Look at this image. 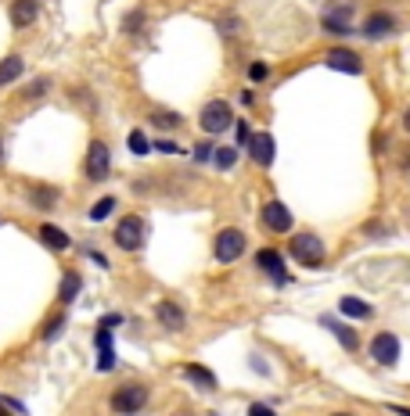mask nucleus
Segmentation results:
<instances>
[{"instance_id": "obj_1", "label": "nucleus", "mask_w": 410, "mask_h": 416, "mask_svg": "<svg viewBox=\"0 0 410 416\" xmlns=\"http://www.w3.org/2000/svg\"><path fill=\"white\" fill-rule=\"evenodd\" d=\"M288 251H292V259H295L299 266H306V269H321L324 255H327L324 241H321L317 233H310V230L295 233V237H292V244H288Z\"/></svg>"}, {"instance_id": "obj_2", "label": "nucleus", "mask_w": 410, "mask_h": 416, "mask_svg": "<svg viewBox=\"0 0 410 416\" xmlns=\"http://www.w3.org/2000/svg\"><path fill=\"white\" fill-rule=\"evenodd\" d=\"M108 406H112V413H119V416H137L148 406V388L137 384V380L119 384V388L112 391V398H108Z\"/></svg>"}, {"instance_id": "obj_3", "label": "nucleus", "mask_w": 410, "mask_h": 416, "mask_svg": "<svg viewBox=\"0 0 410 416\" xmlns=\"http://www.w3.org/2000/svg\"><path fill=\"white\" fill-rule=\"evenodd\" d=\"M198 126H202V133H213V137L227 133L230 126H234L230 104H227V101H205L202 111H198Z\"/></svg>"}, {"instance_id": "obj_4", "label": "nucleus", "mask_w": 410, "mask_h": 416, "mask_svg": "<svg viewBox=\"0 0 410 416\" xmlns=\"http://www.w3.org/2000/svg\"><path fill=\"white\" fill-rule=\"evenodd\" d=\"M83 172L90 183H105L108 172H112V151H108L105 140H90L87 158H83Z\"/></svg>"}, {"instance_id": "obj_5", "label": "nucleus", "mask_w": 410, "mask_h": 416, "mask_svg": "<svg viewBox=\"0 0 410 416\" xmlns=\"http://www.w3.org/2000/svg\"><path fill=\"white\" fill-rule=\"evenodd\" d=\"M241 255H245V233L238 227H227L213 237V259L216 262L227 266V262H238Z\"/></svg>"}, {"instance_id": "obj_6", "label": "nucleus", "mask_w": 410, "mask_h": 416, "mask_svg": "<svg viewBox=\"0 0 410 416\" xmlns=\"http://www.w3.org/2000/svg\"><path fill=\"white\" fill-rule=\"evenodd\" d=\"M144 233H148V227H144V219H140V216H122L112 237H116V248L137 251L140 244H144Z\"/></svg>"}, {"instance_id": "obj_7", "label": "nucleus", "mask_w": 410, "mask_h": 416, "mask_svg": "<svg viewBox=\"0 0 410 416\" xmlns=\"http://www.w3.org/2000/svg\"><path fill=\"white\" fill-rule=\"evenodd\" d=\"M324 65L335 69V72H345V76H360L364 72V58L356 51H349V47H331L324 54Z\"/></svg>"}, {"instance_id": "obj_8", "label": "nucleus", "mask_w": 410, "mask_h": 416, "mask_svg": "<svg viewBox=\"0 0 410 416\" xmlns=\"http://www.w3.org/2000/svg\"><path fill=\"white\" fill-rule=\"evenodd\" d=\"M371 359L382 362V366H396L400 362V338H396V334H374Z\"/></svg>"}, {"instance_id": "obj_9", "label": "nucleus", "mask_w": 410, "mask_h": 416, "mask_svg": "<svg viewBox=\"0 0 410 416\" xmlns=\"http://www.w3.org/2000/svg\"><path fill=\"white\" fill-rule=\"evenodd\" d=\"M25 201L36 208V212H51V208L61 201V190L51 183H29L25 187Z\"/></svg>"}, {"instance_id": "obj_10", "label": "nucleus", "mask_w": 410, "mask_h": 416, "mask_svg": "<svg viewBox=\"0 0 410 416\" xmlns=\"http://www.w3.org/2000/svg\"><path fill=\"white\" fill-rule=\"evenodd\" d=\"M263 227L274 233H288L292 230V212L281 201H266L263 205Z\"/></svg>"}, {"instance_id": "obj_11", "label": "nucleus", "mask_w": 410, "mask_h": 416, "mask_svg": "<svg viewBox=\"0 0 410 416\" xmlns=\"http://www.w3.org/2000/svg\"><path fill=\"white\" fill-rule=\"evenodd\" d=\"M349 14H353V4H335L331 11H324V19H321L324 33H338V36H345V33H349Z\"/></svg>"}, {"instance_id": "obj_12", "label": "nucleus", "mask_w": 410, "mask_h": 416, "mask_svg": "<svg viewBox=\"0 0 410 416\" xmlns=\"http://www.w3.org/2000/svg\"><path fill=\"white\" fill-rule=\"evenodd\" d=\"M245 148H248V154H252V162L256 165H270L274 162V137L270 133H252Z\"/></svg>"}, {"instance_id": "obj_13", "label": "nucleus", "mask_w": 410, "mask_h": 416, "mask_svg": "<svg viewBox=\"0 0 410 416\" xmlns=\"http://www.w3.org/2000/svg\"><path fill=\"white\" fill-rule=\"evenodd\" d=\"M155 319H159L166 330H184L187 327V312L177 305V301H159V305H155Z\"/></svg>"}, {"instance_id": "obj_14", "label": "nucleus", "mask_w": 410, "mask_h": 416, "mask_svg": "<svg viewBox=\"0 0 410 416\" xmlns=\"http://www.w3.org/2000/svg\"><path fill=\"white\" fill-rule=\"evenodd\" d=\"M256 266L263 269V273H270L277 284H285V259H281L277 248H263L256 251Z\"/></svg>"}, {"instance_id": "obj_15", "label": "nucleus", "mask_w": 410, "mask_h": 416, "mask_svg": "<svg viewBox=\"0 0 410 416\" xmlns=\"http://www.w3.org/2000/svg\"><path fill=\"white\" fill-rule=\"evenodd\" d=\"M321 323H324V327H327V330H331V334H335V338L342 341V348H345V351H356V348H360L356 330H353V327H345L342 319H335V316H321Z\"/></svg>"}, {"instance_id": "obj_16", "label": "nucleus", "mask_w": 410, "mask_h": 416, "mask_svg": "<svg viewBox=\"0 0 410 416\" xmlns=\"http://www.w3.org/2000/svg\"><path fill=\"white\" fill-rule=\"evenodd\" d=\"M392 29H396V19H392V14H385V11H378V14H371V19L364 22V36H367V40H385Z\"/></svg>"}, {"instance_id": "obj_17", "label": "nucleus", "mask_w": 410, "mask_h": 416, "mask_svg": "<svg viewBox=\"0 0 410 416\" xmlns=\"http://www.w3.org/2000/svg\"><path fill=\"white\" fill-rule=\"evenodd\" d=\"M36 22V0H11V25L25 29Z\"/></svg>"}, {"instance_id": "obj_18", "label": "nucleus", "mask_w": 410, "mask_h": 416, "mask_svg": "<svg viewBox=\"0 0 410 416\" xmlns=\"http://www.w3.org/2000/svg\"><path fill=\"white\" fill-rule=\"evenodd\" d=\"M40 241H43L47 248H54V251H69V248H72V237H69L65 230L51 227V222H43V227H40Z\"/></svg>"}, {"instance_id": "obj_19", "label": "nucleus", "mask_w": 410, "mask_h": 416, "mask_svg": "<svg viewBox=\"0 0 410 416\" xmlns=\"http://www.w3.org/2000/svg\"><path fill=\"white\" fill-rule=\"evenodd\" d=\"M184 377L191 380V384H198V388H205V391H216V373L205 370V366H198V362H187L184 366Z\"/></svg>"}, {"instance_id": "obj_20", "label": "nucleus", "mask_w": 410, "mask_h": 416, "mask_svg": "<svg viewBox=\"0 0 410 416\" xmlns=\"http://www.w3.org/2000/svg\"><path fill=\"white\" fill-rule=\"evenodd\" d=\"M25 72V61L19 58V54H8L4 61H0V86H8V83H14Z\"/></svg>"}, {"instance_id": "obj_21", "label": "nucleus", "mask_w": 410, "mask_h": 416, "mask_svg": "<svg viewBox=\"0 0 410 416\" xmlns=\"http://www.w3.org/2000/svg\"><path fill=\"white\" fill-rule=\"evenodd\" d=\"M151 122L159 126V130H180V126H184V119L177 115V111H166V108H155L151 111Z\"/></svg>"}, {"instance_id": "obj_22", "label": "nucleus", "mask_w": 410, "mask_h": 416, "mask_svg": "<svg viewBox=\"0 0 410 416\" xmlns=\"http://www.w3.org/2000/svg\"><path fill=\"white\" fill-rule=\"evenodd\" d=\"M80 287H83L80 277H76V273H65V277H61V287H58V298H61V301H72L76 294H80Z\"/></svg>"}, {"instance_id": "obj_23", "label": "nucleus", "mask_w": 410, "mask_h": 416, "mask_svg": "<svg viewBox=\"0 0 410 416\" xmlns=\"http://www.w3.org/2000/svg\"><path fill=\"white\" fill-rule=\"evenodd\" d=\"M338 309H342L345 316H353V319H367V316H371V305H367V301H356V298H342Z\"/></svg>"}, {"instance_id": "obj_24", "label": "nucleus", "mask_w": 410, "mask_h": 416, "mask_svg": "<svg viewBox=\"0 0 410 416\" xmlns=\"http://www.w3.org/2000/svg\"><path fill=\"white\" fill-rule=\"evenodd\" d=\"M47 90H51V79H47V76H36L33 83L25 86V101H40Z\"/></svg>"}, {"instance_id": "obj_25", "label": "nucleus", "mask_w": 410, "mask_h": 416, "mask_svg": "<svg viewBox=\"0 0 410 416\" xmlns=\"http://www.w3.org/2000/svg\"><path fill=\"white\" fill-rule=\"evenodd\" d=\"M213 162H216L219 169H234V162H238V148H216Z\"/></svg>"}, {"instance_id": "obj_26", "label": "nucleus", "mask_w": 410, "mask_h": 416, "mask_svg": "<svg viewBox=\"0 0 410 416\" xmlns=\"http://www.w3.org/2000/svg\"><path fill=\"white\" fill-rule=\"evenodd\" d=\"M112 208H116V198H101L98 205L90 208V219H94V222H101V219L112 216Z\"/></svg>"}, {"instance_id": "obj_27", "label": "nucleus", "mask_w": 410, "mask_h": 416, "mask_svg": "<svg viewBox=\"0 0 410 416\" xmlns=\"http://www.w3.org/2000/svg\"><path fill=\"white\" fill-rule=\"evenodd\" d=\"M61 327H65V316H51V319H47V327L40 330V338H43V341L58 338V334H61Z\"/></svg>"}, {"instance_id": "obj_28", "label": "nucleus", "mask_w": 410, "mask_h": 416, "mask_svg": "<svg viewBox=\"0 0 410 416\" xmlns=\"http://www.w3.org/2000/svg\"><path fill=\"white\" fill-rule=\"evenodd\" d=\"M130 151H133V154H148V151H151V140L140 133V130H133V133H130Z\"/></svg>"}, {"instance_id": "obj_29", "label": "nucleus", "mask_w": 410, "mask_h": 416, "mask_svg": "<svg viewBox=\"0 0 410 416\" xmlns=\"http://www.w3.org/2000/svg\"><path fill=\"white\" fill-rule=\"evenodd\" d=\"M248 76L256 79V83H263V79H270V69H266L263 61H252V65H248Z\"/></svg>"}, {"instance_id": "obj_30", "label": "nucleus", "mask_w": 410, "mask_h": 416, "mask_svg": "<svg viewBox=\"0 0 410 416\" xmlns=\"http://www.w3.org/2000/svg\"><path fill=\"white\" fill-rule=\"evenodd\" d=\"M140 25H144V11H133L130 19L122 22V29H126V33H133V29H140Z\"/></svg>"}, {"instance_id": "obj_31", "label": "nucleus", "mask_w": 410, "mask_h": 416, "mask_svg": "<svg viewBox=\"0 0 410 416\" xmlns=\"http://www.w3.org/2000/svg\"><path fill=\"white\" fill-rule=\"evenodd\" d=\"M213 154H216V148H213V143H198V148H195V158H198V162H209Z\"/></svg>"}, {"instance_id": "obj_32", "label": "nucleus", "mask_w": 410, "mask_h": 416, "mask_svg": "<svg viewBox=\"0 0 410 416\" xmlns=\"http://www.w3.org/2000/svg\"><path fill=\"white\" fill-rule=\"evenodd\" d=\"M155 151H162V154H177L180 148H177L173 140H155Z\"/></svg>"}, {"instance_id": "obj_33", "label": "nucleus", "mask_w": 410, "mask_h": 416, "mask_svg": "<svg viewBox=\"0 0 410 416\" xmlns=\"http://www.w3.org/2000/svg\"><path fill=\"white\" fill-rule=\"evenodd\" d=\"M248 416H277V413H274L270 406H263V402H256V406L248 409Z\"/></svg>"}, {"instance_id": "obj_34", "label": "nucleus", "mask_w": 410, "mask_h": 416, "mask_svg": "<svg viewBox=\"0 0 410 416\" xmlns=\"http://www.w3.org/2000/svg\"><path fill=\"white\" fill-rule=\"evenodd\" d=\"M252 130H248V122H238V143H248Z\"/></svg>"}, {"instance_id": "obj_35", "label": "nucleus", "mask_w": 410, "mask_h": 416, "mask_svg": "<svg viewBox=\"0 0 410 416\" xmlns=\"http://www.w3.org/2000/svg\"><path fill=\"white\" fill-rule=\"evenodd\" d=\"M119 323H122V316H105V319H101V327H108V330L119 327Z\"/></svg>"}, {"instance_id": "obj_36", "label": "nucleus", "mask_w": 410, "mask_h": 416, "mask_svg": "<svg viewBox=\"0 0 410 416\" xmlns=\"http://www.w3.org/2000/svg\"><path fill=\"white\" fill-rule=\"evenodd\" d=\"M389 409H392V413H400V416H410V409H407V406H389Z\"/></svg>"}, {"instance_id": "obj_37", "label": "nucleus", "mask_w": 410, "mask_h": 416, "mask_svg": "<svg viewBox=\"0 0 410 416\" xmlns=\"http://www.w3.org/2000/svg\"><path fill=\"white\" fill-rule=\"evenodd\" d=\"M403 130H407V133H410V108H407V111H403Z\"/></svg>"}, {"instance_id": "obj_38", "label": "nucleus", "mask_w": 410, "mask_h": 416, "mask_svg": "<svg viewBox=\"0 0 410 416\" xmlns=\"http://www.w3.org/2000/svg\"><path fill=\"white\" fill-rule=\"evenodd\" d=\"M0 416H14V413H11V409L4 406V398H0Z\"/></svg>"}, {"instance_id": "obj_39", "label": "nucleus", "mask_w": 410, "mask_h": 416, "mask_svg": "<svg viewBox=\"0 0 410 416\" xmlns=\"http://www.w3.org/2000/svg\"><path fill=\"white\" fill-rule=\"evenodd\" d=\"M173 416H195L191 409H177V413H173Z\"/></svg>"}, {"instance_id": "obj_40", "label": "nucleus", "mask_w": 410, "mask_h": 416, "mask_svg": "<svg viewBox=\"0 0 410 416\" xmlns=\"http://www.w3.org/2000/svg\"><path fill=\"white\" fill-rule=\"evenodd\" d=\"M331 416H353V413H331Z\"/></svg>"}]
</instances>
